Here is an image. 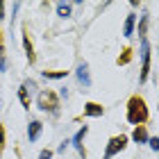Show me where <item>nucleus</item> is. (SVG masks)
Here are the masks:
<instances>
[{
    "label": "nucleus",
    "mask_w": 159,
    "mask_h": 159,
    "mask_svg": "<svg viewBox=\"0 0 159 159\" xmlns=\"http://www.w3.org/2000/svg\"><path fill=\"white\" fill-rule=\"evenodd\" d=\"M127 120L132 125H143L148 120V107H146V100L139 98V96H132L127 100Z\"/></svg>",
    "instance_id": "f257e3e1"
},
{
    "label": "nucleus",
    "mask_w": 159,
    "mask_h": 159,
    "mask_svg": "<svg viewBox=\"0 0 159 159\" xmlns=\"http://www.w3.org/2000/svg\"><path fill=\"white\" fill-rule=\"evenodd\" d=\"M37 105H39L41 111H50L52 116L59 114V100H57V96L52 91H41L39 98H37Z\"/></svg>",
    "instance_id": "f03ea898"
},
{
    "label": "nucleus",
    "mask_w": 159,
    "mask_h": 159,
    "mask_svg": "<svg viewBox=\"0 0 159 159\" xmlns=\"http://www.w3.org/2000/svg\"><path fill=\"white\" fill-rule=\"evenodd\" d=\"M139 57H141V75H139V82L143 84L148 80V73H150V43H148V39H141V52H139Z\"/></svg>",
    "instance_id": "7ed1b4c3"
},
{
    "label": "nucleus",
    "mask_w": 159,
    "mask_h": 159,
    "mask_svg": "<svg viewBox=\"0 0 159 159\" xmlns=\"http://www.w3.org/2000/svg\"><path fill=\"white\" fill-rule=\"evenodd\" d=\"M125 146H127V136H111L109 139V143H107V150H105V159H111L114 155H118L120 150H125Z\"/></svg>",
    "instance_id": "20e7f679"
},
{
    "label": "nucleus",
    "mask_w": 159,
    "mask_h": 159,
    "mask_svg": "<svg viewBox=\"0 0 159 159\" xmlns=\"http://www.w3.org/2000/svg\"><path fill=\"white\" fill-rule=\"evenodd\" d=\"M86 134H89V127H80L77 129V134L73 136V139H70V146H73L75 150H77V152H80V157H86V152H84V146H82V141H84V136Z\"/></svg>",
    "instance_id": "39448f33"
},
{
    "label": "nucleus",
    "mask_w": 159,
    "mask_h": 159,
    "mask_svg": "<svg viewBox=\"0 0 159 159\" xmlns=\"http://www.w3.org/2000/svg\"><path fill=\"white\" fill-rule=\"evenodd\" d=\"M75 77H77V84L89 89L91 86V75H89V64H80L77 70H75Z\"/></svg>",
    "instance_id": "423d86ee"
},
{
    "label": "nucleus",
    "mask_w": 159,
    "mask_h": 159,
    "mask_svg": "<svg viewBox=\"0 0 159 159\" xmlns=\"http://www.w3.org/2000/svg\"><path fill=\"white\" fill-rule=\"evenodd\" d=\"M105 114V107L98 105V102H86L84 105V116H91V118H98Z\"/></svg>",
    "instance_id": "0eeeda50"
},
{
    "label": "nucleus",
    "mask_w": 159,
    "mask_h": 159,
    "mask_svg": "<svg viewBox=\"0 0 159 159\" xmlns=\"http://www.w3.org/2000/svg\"><path fill=\"white\" fill-rule=\"evenodd\" d=\"M41 129H43L41 120H32L30 125H27V139H30V141H37L39 136H41Z\"/></svg>",
    "instance_id": "6e6552de"
},
{
    "label": "nucleus",
    "mask_w": 159,
    "mask_h": 159,
    "mask_svg": "<svg viewBox=\"0 0 159 159\" xmlns=\"http://www.w3.org/2000/svg\"><path fill=\"white\" fill-rule=\"evenodd\" d=\"M134 25H136V14H127L125 18V25H123V37H132L134 34Z\"/></svg>",
    "instance_id": "1a4fd4ad"
},
{
    "label": "nucleus",
    "mask_w": 159,
    "mask_h": 159,
    "mask_svg": "<svg viewBox=\"0 0 159 159\" xmlns=\"http://www.w3.org/2000/svg\"><path fill=\"white\" fill-rule=\"evenodd\" d=\"M132 139L136 141V143H148V129H146V125H139V127H134V132H132Z\"/></svg>",
    "instance_id": "9d476101"
},
{
    "label": "nucleus",
    "mask_w": 159,
    "mask_h": 159,
    "mask_svg": "<svg viewBox=\"0 0 159 159\" xmlns=\"http://www.w3.org/2000/svg\"><path fill=\"white\" fill-rule=\"evenodd\" d=\"M73 14V5L70 2H57V16L59 18H68Z\"/></svg>",
    "instance_id": "9b49d317"
},
{
    "label": "nucleus",
    "mask_w": 159,
    "mask_h": 159,
    "mask_svg": "<svg viewBox=\"0 0 159 159\" xmlns=\"http://www.w3.org/2000/svg\"><path fill=\"white\" fill-rule=\"evenodd\" d=\"M148 20H150V16H148V11H143V14H141V20H139V37H141V39H146V30H148Z\"/></svg>",
    "instance_id": "f8f14e48"
},
{
    "label": "nucleus",
    "mask_w": 159,
    "mask_h": 159,
    "mask_svg": "<svg viewBox=\"0 0 159 159\" xmlns=\"http://www.w3.org/2000/svg\"><path fill=\"white\" fill-rule=\"evenodd\" d=\"M41 77L43 80H64L66 77V70H52V73H50V70H43Z\"/></svg>",
    "instance_id": "ddd939ff"
},
{
    "label": "nucleus",
    "mask_w": 159,
    "mask_h": 159,
    "mask_svg": "<svg viewBox=\"0 0 159 159\" xmlns=\"http://www.w3.org/2000/svg\"><path fill=\"white\" fill-rule=\"evenodd\" d=\"M23 46H25V52H27V59H30V64L34 61V48H32V41L27 34H23Z\"/></svg>",
    "instance_id": "4468645a"
},
{
    "label": "nucleus",
    "mask_w": 159,
    "mask_h": 159,
    "mask_svg": "<svg viewBox=\"0 0 159 159\" xmlns=\"http://www.w3.org/2000/svg\"><path fill=\"white\" fill-rule=\"evenodd\" d=\"M18 98H20V102H23L25 109H30V93H27V91L23 89V86L18 89Z\"/></svg>",
    "instance_id": "2eb2a0df"
},
{
    "label": "nucleus",
    "mask_w": 159,
    "mask_h": 159,
    "mask_svg": "<svg viewBox=\"0 0 159 159\" xmlns=\"http://www.w3.org/2000/svg\"><path fill=\"white\" fill-rule=\"evenodd\" d=\"M23 89H25L27 93H34V91H37V82H34V80H25V82H23Z\"/></svg>",
    "instance_id": "dca6fc26"
},
{
    "label": "nucleus",
    "mask_w": 159,
    "mask_h": 159,
    "mask_svg": "<svg viewBox=\"0 0 159 159\" xmlns=\"http://www.w3.org/2000/svg\"><path fill=\"white\" fill-rule=\"evenodd\" d=\"M0 70H7V57H5V48H0Z\"/></svg>",
    "instance_id": "f3484780"
},
{
    "label": "nucleus",
    "mask_w": 159,
    "mask_h": 159,
    "mask_svg": "<svg viewBox=\"0 0 159 159\" xmlns=\"http://www.w3.org/2000/svg\"><path fill=\"white\" fill-rule=\"evenodd\" d=\"M148 143H150V148H152L155 152H159V136H152V139H148Z\"/></svg>",
    "instance_id": "a211bd4d"
},
{
    "label": "nucleus",
    "mask_w": 159,
    "mask_h": 159,
    "mask_svg": "<svg viewBox=\"0 0 159 159\" xmlns=\"http://www.w3.org/2000/svg\"><path fill=\"white\" fill-rule=\"evenodd\" d=\"M39 159H52V150H41V152H39Z\"/></svg>",
    "instance_id": "6ab92c4d"
},
{
    "label": "nucleus",
    "mask_w": 159,
    "mask_h": 159,
    "mask_svg": "<svg viewBox=\"0 0 159 159\" xmlns=\"http://www.w3.org/2000/svg\"><path fill=\"white\" fill-rule=\"evenodd\" d=\"M2 148H5V127L0 125V152H2Z\"/></svg>",
    "instance_id": "aec40b11"
},
{
    "label": "nucleus",
    "mask_w": 159,
    "mask_h": 159,
    "mask_svg": "<svg viewBox=\"0 0 159 159\" xmlns=\"http://www.w3.org/2000/svg\"><path fill=\"white\" fill-rule=\"evenodd\" d=\"M129 61V50H125V55H123V59H118V64H127Z\"/></svg>",
    "instance_id": "412c9836"
},
{
    "label": "nucleus",
    "mask_w": 159,
    "mask_h": 159,
    "mask_svg": "<svg viewBox=\"0 0 159 159\" xmlns=\"http://www.w3.org/2000/svg\"><path fill=\"white\" fill-rule=\"evenodd\" d=\"M2 18H5V2L0 0V20H2Z\"/></svg>",
    "instance_id": "4be33fe9"
},
{
    "label": "nucleus",
    "mask_w": 159,
    "mask_h": 159,
    "mask_svg": "<svg viewBox=\"0 0 159 159\" xmlns=\"http://www.w3.org/2000/svg\"><path fill=\"white\" fill-rule=\"evenodd\" d=\"M68 143H70V141H64V143H61V146H59V152H66V148H68Z\"/></svg>",
    "instance_id": "5701e85b"
},
{
    "label": "nucleus",
    "mask_w": 159,
    "mask_h": 159,
    "mask_svg": "<svg viewBox=\"0 0 159 159\" xmlns=\"http://www.w3.org/2000/svg\"><path fill=\"white\" fill-rule=\"evenodd\" d=\"M157 50H159V48H157Z\"/></svg>",
    "instance_id": "b1692460"
}]
</instances>
